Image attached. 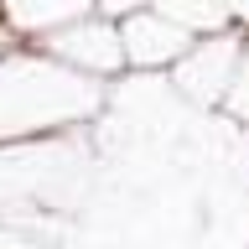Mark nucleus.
<instances>
[{"instance_id": "5", "label": "nucleus", "mask_w": 249, "mask_h": 249, "mask_svg": "<svg viewBox=\"0 0 249 249\" xmlns=\"http://www.w3.org/2000/svg\"><path fill=\"white\" fill-rule=\"evenodd\" d=\"M156 0H93V11L104 16V21H114V26H120V21H130V16H140V11H151Z\"/></svg>"}, {"instance_id": "2", "label": "nucleus", "mask_w": 249, "mask_h": 249, "mask_svg": "<svg viewBox=\"0 0 249 249\" xmlns=\"http://www.w3.org/2000/svg\"><path fill=\"white\" fill-rule=\"evenodd\" d=\"M239 57H244V31L223 26L213 36H197L177 57V89L197 104H223L233 89V73H239Z\"/></svg>"}, {"instance_id": "3", "label": "nucleus", "mask_w": 249, "mask_h": 249, "mask_svg": "<svg viewBox=\"0 0 249 249\" xmlns=\"http://www.w3.org/2000/svg\"><path fill=\"white\" fill-rule=\"evenodd\" d=\"M120 42H124V68H177V57L197 36H187L171 16H161L151 5V11L120 21Z\"/></svg>"}, {"instance_id": "4", "label": "nucleus", "mask_w": 249, "mask_h": 249, "mask_svg": "<svg viewBox=\"0 0 249 249\" xmlns=\"http://www.w3.org/2000/svg\"><path fill=\"white\" fill-rule=\"evenodd\" d=\"M0 5H5V26L26 42L68 26L78 16H93V0H0Z\"/></svg>"}, {"instance_id": "1", "label": "nucleus", "mask_w": 249, "mask_h": 249, "mask_svg": "<svg viewBox=\"0 0 249 249\" xmlns=\"http://www.w3.org/2000/svg\"><path fill=\"white\" fill-rule=\"evenodd\" d=\"M31 47H42L47 57H57L62 68H73V73L83 78H109L124 68V42H120V26L114 21H104V16H78V21H68V26L47 31V36H36Z\"/></svg>"}]
</instances>
